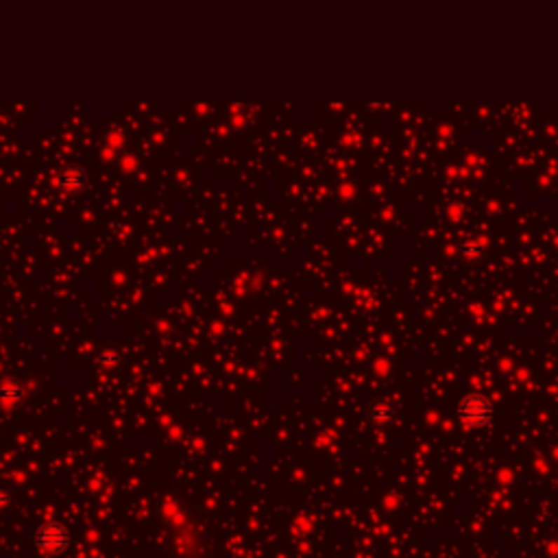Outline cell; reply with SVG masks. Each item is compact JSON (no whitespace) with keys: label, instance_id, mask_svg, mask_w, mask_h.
Masks as SVG:
<instances>
[{"label":"cell","instance_id":"6da1fadb","mask_svg":"<svg viewBox=\"0 0 558 558\" xmlns=\"http://www.w3.org/2000/svg\"><path fill=\"white\" fill-rule=\"evenodd\" d=\"M456 414L463 421V426L471 430H482L493 421V404L486 395L471 393L458 402Z\"/></svg>","mask_w":558,"mask_h":558},{"label":"cell","instance_id":"277c9868","mask_svg":"<svg viewBox=\"0 0 558 558\" xmlns=\"http://www.w3.org/2000/svg\"><path fill=\"white\" fill-rule=\"evenodd\" d=\"M25 388L20 386L18 382H3L0 384V402L3 404H18L22 400Z\"/></svg>","mask_w":558,"mask_h":558},{"label":"cell","instance_id":"8992f818","mask_svg":"<svg viewBox=\"0 0 558 558\" xmlns=\"http://www.w3.org/2000/svg\"><path fill=\"white\" fill-rule=\"evenodd\" d=\"M371 418H375V421H388V418H393L395 410L388 402H377L371 406Z\"/></svg>","mask_w":558,"mask_h":558},{"label":"cell","instance_id":"3957f363","mask_svg":"<svg viewBox=\"0 0 558 558\" xmlns=\"http://www.w3.org/2000/svg\"><path fill=\"white\" fill-rule=\"evenodd\" d=\"M57 184L62 186L64 190H68V192H81L88 186V172H86V168L68 166V168H64L62 172H59Z\"/></svg>","mask_w":558,"mask_h":558},{"label":"cell","instance_id":"5b68a950","mask_svg":"<svg viewBox=\"0 0 558 558\" xmlns=\"http://www.w3.org/2000/svg\"><path fill=\"white\" fill-rule=\"evenodd\" d=\"M458 251H461V255L465 257V260H480V257L484 255L486 247L482 243H477V240H465L461 247H458Z\"/></svg>","mask_w":558,"mask_h":558},{"label":"cell","instance_id":"7a4b0ae2","mask_svg":"<svg viewBox=\"0 0 558 558\" xmlns=\"http://www.w3.org/2000/svg\"><path fill=\"white\" fill-rule=\"evenodd\" d=\"M33 541H35V547L39 552H44L48 556H57V554H62L70 547L72 536H70L68 528L62 524H46L35 532Z\"/></svg>","mask_w":558,"mask_h":558}]
</instances>
